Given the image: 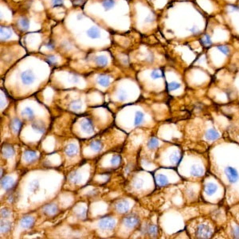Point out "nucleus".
<instances>
[{
  "label": "nucleus",
  "instance_id": "864d4df0",
  "mask_svg": "<svg viewBox=\"0 0 239 239\" xmlns=\"http://www.w3.org/2000/svg\"><path fill=\"white\" fill-rule=\"evenodd\" d=\"M153 60H154V56H153V54H150L147 56V61H148V62H153Z\"/></svg>",
  "mask_w": 239,
  "mask_h": 239
},
{
  "label": "nucleus",
  "instance_id": "393cba45",
  "mask_svg": "<svg viewBox=\"0 0 239 239\" xmlns=\"http://www.w3.org/2000/svg\"><path fill=\"white\" fill-rule=\"evenodd\" d=\"M0 229L2 234H7L11 230V223L8 221H1L0 224Z\"/></svg>",
  "mask_w": 239,
  "mask_h": 239
},
{
  "label": "nucleus",
  "instance_id": "f3484780",
  "mask_svg": "<svg viewBox=\"0 0 239 239\" xmlns=\"http://www.w3.org/2000/svg\"><path fill=\"white\" fill-rule=\"evenodd\" d=\"M220 137V134L217 132L216 130L213 129V128H211V129H208L206 131V134H205V138H206L207 140H216L217 139Z\"/></svg>",
  "mask_w": 239,
  "mask_h": 239
},
{
  "label": "nucleus",
  "instance_id": "3c124183",
  "mask_svg": "<svg viewBox=\"0 0 239 239\" xmlns=\"http://www.w3.org/2000/svg\"><path fill=\"white\" fill-rule=\"evenodd\" d=\"M190 31H191V32L192 34H199V28H198L196 26H193L191 29H190Z\"/></svg>",
  "mask_w": 239,
  "mask_h": 239
},
{
  "label": "nucleus",
  "instance_id": "c03bdc74",
  "mask_svg": "<svg viewBox=\"0 0 239 239\" xmlns=\"http://www.w3.org/2000/svg\"><path fill=\"white\" fill-rule=\"evenodd\" d=\"M143 185H144V181L141 179H137L134 182V187L136 189H140L143 187Z\"/></svg>",
  "mask_w": 239,
  "mask_h": 239
},
{
  "label": "nucleus",
  "instance_id": "423d86ee",
  "mask_svg": "<svg viewBox=\"0 0 239 239\" xmlns=\"http://www.w3.org/2000/svg\"><path fill=\"white\" fill-rule=\"evenodd\" d=\"M115 208H116V211H118L119 213H127L128 210H129V203L125 199L119 200L115 204Z\"/></svg>",
  "mask_w": 239,
  "mask_h": 239
},
{
  "label": "nucleus",
  "instance_id": "6e6552de",
  "mask_svg": "<svg viewBox=\"0 0 239 239\" xmlns=\"http://www.w3.org/2000/svg\"><path fill=\"white\" fill-rule=\"evenodd\" d=\"M81 130L86 133H92L94 131V125L91 120L89 119H85L83 120L80 124Z\"/></svg>",
  "mask_w": 239,
  "mask_h": 239
},
{
  "label": "nucleus",
  "instance_id": "1a4fd4ad",
  "mask_svg": "<svg viewBox=\"0 0 239 239\" xmlns=\"http://www.w3.org/2000/svg\"><path fill=\"white\" fill-rule=\"evenodd\" d=\"M57 211H58V208H57V205L54 203L47 204L42 209L43 213L47 216L54 215L57 213Z\"/></svg>",
  "mask_w": 239,
  "mask_h": 239
},
{
  "label": "nucleus",
  "instance_id": "7c9ffc66",
  "mask_svg": "<svg viewBox=\"0 0 239 239\" xmlns=\"http://www.w3.org/2000/svg\"><path fill=\"white\" fill-rule=\"evenodd\" d=\"M115 4H116L115 0H103V2H102V6L105 10H109L112 9Z\"/></svg>",
  "mask_w": 239,
  "mask_h": 239
},
{
  "label": "nucleus",
  "instance_id": "2f4dec72",
  "mask_svg": "<svg viewBox=\"0 0 239 239\" xmlns=\"http://www.w3.org/2000/svg\"><path fill=\"white\" fill-rule=\"evenodd\" d=\"M144 115L143 113L142 112L140 111H137L136 112L135 115V124L136 126H139L140 124H141L144 121Z\"/></svg>",
  "mask_w": 239,
  "mask_h": 239
},
{
  "label": "nucleus",
  "instance_id": "ddd939ff",
  "mask_svg": "<svg viewBox=\"0 0 239 239\" xmlns=\"http://www.w3.org/2000/svg\"><path fill=\"white\" fill-rule=\"evenodd\" d=\"M13 31L12 29L10 26H1L0 28V37H1V40L6 41L8 40L12 36Z\"/></svg>",
  "mask_w": 239,
  "mask_h": 239
},
{
  "label": "nucleus",
  "instance_id": "4d7b16f0",
  "mask_svg": "<svg viewBox=\"0 0 239 239\" xmlns=\"http://www.w3.org/2000/svg\"><path fill=\"white\" fill-rule=\"evenodd\" d=\"M82 18H83L82 14H78V15H77V19H78V20H80V19H82Z\"/></svg>",
  "mask_w": 239,
  "mask_h": 239
},
{
  "label": "nucleus",
  "instance_id": "6e6d98bb",
  "mask_svg": "<svg viewBox=\"0 0 239 239\" xmlns=\"http://www.w3.org/2000/svg\"><path fill=\"white\" fill-rule=\"evenodd\" d=\"M72 80H73L74 82H77V81H78V77L77 76H75V75H74V76L72 77Z\"/></svg>",
  "mask_w": 239,
  "mask_h": 239
},
{
  "label": "nucleus",
  "instance_id": "bb28decb",
  "mask_svg": "<svg viewBox=\"0 0 239 239\" xmlns=\"http://www.w3.org/2000/svg\"><path fill=\"white\" fill-rule=\"evenodd\" d=\"M218 190V186L214 183H208L205 187V191L208 195H212Z\"/></svg>",
  "mask_w": 239,
  "mask_h": 239
},
{
  "label": "nucleus",
  "instance_id": "58836bf2",
  "mask_svg": "<svg viewBox=\"0 0 239 239\" xmlns=\"http://www.w3.org/2000/svg\"><path fill=\"white\" fill-rule=\"evenodd\" d=\"M45 62L49 63L50 65H57V57H55L54 55H49L45 58Z\"/></svg>",
  "mask_w": 239,
  "mask_h": 239
},
{
  "label": "nucleus",
  "instance_id": "39448f33",
  "mask_svg": "<svg viewBox=\"0 0 239 239\" xmlns=\"http://www.w3.org/2000/svg\"><path fill=\"white\" fill-rule=\"evenodd\" d=\"M20 77H21L22 82L25 85H31L35 80V75L34 74V72L30 69L22 72Z\"/></svg>",
  "mask_w": 239,
  "mask_h": 239
},
{
  "label": "nucleus",
  "instance_id": "c9c22d12",
  "mask_svg": "<svg viewBox=\"0 0 239 239\" xmlns=\"http://www.w3.org/2000/svg\"><path fill=\"white\" fill-rule=\"evenodd\" d=\"M147 233L150 235L155 236L158 234V227L156 225H151L147 227Z\"/></svg>",
  "mask_w": 239,
  "mask_h": 239
},
{
  "label": "nucleus",
  "instance_id": "7ed1b4c3",
  "mask_svg": "<svg viewBox=\"0 0 239 239\" xmlns=\"http://www.w3.org/2000/svg\"><path fill=\"white\" fill-rule=\"evenodd\" d=\"M140 218L135 214H131L124 218V223L128 228L133 229L140 225Z\"/></svg>",
  "mask_w": 239,
  "mask_h": 239
},
{
  "label": "nucleus",
  "instance_id": "4468645a",
  "mask_svg": "<svg viewBox=\"0 0 239 239\" xmlns=\"http://www.w3.org/2000/svg\"><path fill=\"white\" fill-rule=\"evenodd\" d=\"M65 153L69 157H74L78 153V148L74 144H69L65 147Z\"/></svg>",
  "mask_w": 239,
  "mask_h": 239
},
{
  "label": "nucleus",
  "instance_id": "6ab92c4d",
  "mask_svg": "<svg viewBox=\"0 0 239 239\" xmlns=\"http://www.w3.org/2000/svg\"><path fill=\"white\" fill-rule=\"evenodd\" d=\"M191 174L192 176H194V177H200L204 174L203 168L199 165L192 166L191 169Z\"/></svg>",
  "mask_w": 239,
  "mask_h": 239
},
{
  "label": "nucleus",
  "instance_id": "4be33fe9",
  "mask_svg": "<svg viewBox=\"0 0 239 239\" xmlns=\"http://www.w3.org/2000/svg\"><path fill=\"white\" fill-rule=\"evenodd\" d=\"M156 182L158 186L163 187V186H166L168 184V180L167 176H165L164 175H162V174H159V175H157L156 176Z\"/></svg>",
  "mask_w": 239,
  "mask_h": 239
},
{
  "label": "nucleus",
  "instance_id": "0eeeda50",
  "mask_svg": "<svg viewBox=\"0 0 239 239\" xmlns=\"http://www.w3.org/2000/svg\"><path fill=\"white\" fill-rule=\"evenodd\" d=\"M14 186V181L10 176H5L1 179V187L5 191L11 190Z\"/></svg>",
  "mask_w": 239,
  "mask_h": 239
},
{
  "label": "nucleus",
  "instance_id": "5fc2aeb1",
  "mask_svg": "<svg viewBox=\"0 0 239 239\" xmlns=\"http://www.w3.org/2000/svg\"><path fill=\"white\" fill-rule=\"evenodd\" d=\"M235 10H239V7L237 6H232L230 11H235Z\"/></svg>",
  "mask_w": 239,
  "mask_h": 239
},
{
  "label": "nucleus",
  "instance_id": "a211bd4d",
  "mask_svg": "<svg viewBox=\"0 0 239 239\" xmlns=\"http://www.w3.org/2000/svg\"><path fill=\"white\" fill-rule=\"evenodd\" d=\"M97 83L102 87H108L110 85V78L109 77L101 74L97 77Z\"/></svg>",
  "mask_w": 239,
  "mask_h": 239
},
{
  "label": "nucleus",
  "instance_id": "9d476101",
  "mask_svg": "<svg viewBox=\"0 0 239 239\" xmlns=\"http://www.w3.org/2000/svg\"><path fill=\"white\" fill-rule=\"evenodd\" d=\"M19 223H20L21 227L24 228V229H30L34 224V218L31 216H25V217L21 218Z\"/></svg>",
  "mask_w": 239,
  "mask_h": 239
},
{
  "label": "nucleus",
  "instance_id": "f257e3e1",
  "mask_svg": "<svg viewBox=\"0 0 239 239\" xmlns=\"http://www.w3.org/2000/svg\"><path fill=\"white\" fill-rule=\"evenodd\" d=\"M213 234L212 229L207 224L202 223L198 226L195 231V235L199 238H209Z\"/></svg>",
  "mask_w": 239,
  "mask_h": 239
},
{
  "label": "nucleus",
  "instance_id": "a18cd8bd",
  "mask_svg": "<svg viewBox=\"0 0 239 239\" xmlns=\"http://www.w3.org/2000/svg\"><path fill=\"white\" fill-rule=\"evenodd\" d=\"M64 3V0H52V7H61Z\"/></svg>",
  "mask_w": 239,
  "mask_h": 239
},
{
  "label": "nucleus",
  "instance_id": "f704fd0d",
  "mask_svg": "<svg viewBox=\"0 0 239 239\" xmlns=\"http://www.w3.org/2000/svg\"><path fill=\"white\" fill-rule=\"evenodd\" d=\"M217 48H218V50H219L220 52H222L223 54H224L225 55H226V56H228V55L230 54V49L229 48V46H227V45H218V46H217Z\"/></svg>",
  "mask_w": 239,
  "mask_h": 239
},
{
  "label": "nucleus",
  "instance_id": "dca6fc26",
  "mask_svg": "<svg viewBox=\"0 0 239 239\" xmlns=\"http://www.w3.org/2000/svg\"><path fill=\"white\" fill-rule=\"evenodd\" d=\"M31 126H32V128H33L34 130L36 131L37 133H44L45 132V124L40 121H34L32 124H31Z\"/></svg>",
  "mask_w": 239,
  "mask_h": 239
},
{
  "label": "nucleus",
  "instance_id": "79ce46f5",
  "mask_svg": "<svg viewBox=\"0 0 239 239\" xmlns=\"http://www.w3.org/2000/svg\"><path fill=\"white\" fill-rule=\"evenodd\" d=\"M118 98L120 101H125V100L127 99V93H126V92L124 90L121 89L119 91Z\"/></svg>",
  "mask_w": 239,
  "mask_h": 239
},
{
  "label": "nucleus",
  "instance_id": "37998d69",
  "mask_svg": "<svg viewBox=\"0 0 239 239\" xmlns=\"http://www.w3.org/2000/svg\"><path fill=\"white\" fill-rule=\"evenodd\" d=\"M121 158L120 156H113L112 157L111 159V163L112 165H117L119 163H121Z\"/></svg>",
  "mask_w": 239,
  "mask_h": 239
},
{
  "label": "nucleus",
  "instance_id": "cd10ccee",
  "mask_svg": "<svg viewBox=\"0 0 239 239\" xmlns=\"http://www.w3.org/2000/svg\"><path fill=\"white\" fill-rule=\"evenodd\" d=\"M21 115H22V116H23V117H26V118L29 119V120H31V119H33L34 117V111L32 110V109L29 108V107H27V108H25V109H24L21 112Z\"/></svg>",
  "mask_w": 239,
  "mask_h": 239
},
{
  "label": "nucleus",
  "instance_id": "49530a36",
  "mask_svg": "<svg viewBox=\"0 0 239 239\" xmlns=\"http://www.w3.org/2000/svg\"><path fill=\"white\" fill-rule=\"evenodd\" d=\"M233 238H239V226H235L232 230Z\"/></svg>",
  "mask_w": 239,
  "mask_h": 239
},
{
  "label": "nucleus",
  "instance_id": "473e14b6",
  "mask_svg": "<svg viewBox=\"0 0 239 239\" xmlns=\"http://www.w3.org/2000/svg\"><path fill=\"white\" fill-rule=\"evenodd\" d=\"M159 146V141L156 138H151L147 142V147L149 149H155Z\"/></svg>",
  "mask_w": 239,
  "mask_h": 239
},
{
  "label": "nucleus",
  "instance_id": "09e8293b",
  "mask_svg": "<svg viewBox=\"0 0 239 239\" xmlns=\"http://www.w3.org/2000/svg\"><path fill=\"white\" fill-rule=\"evenodd\" d=\"M72 3L74 5V6H81L85 3V0H74Z\"/></svg>",
  "mask_w": 239,
  "mask_h": 239
},
{
  "label": "nucleus",
  "instance_id": "5701e85b",
  "mask_svg": "<svg viewBox=\"0 0 239 239\" xmlns=\"http://www.w3.org/2000/svg\"><path fill=\"white\" fill-rule=\"evenodd\" d=\"M90 147L92 148L94 152H101L103 147H104V145L102 144V142L101 140H94V141H92L91 144H90Z\"/></svg>",
  "mask_w": 239,
  "mask_h": 239
},
{
  "label": "nucleus",
  "instance_id": "603ef678",
  "mask_svg": "<svg viewBox=\"0 0 239 239\" xmlns=\"http://www.w3.org/2000/svg\"><path fill=\"white\" fill-rule=\"evenodd\" d=\"M154 20H155L154 17L152 16V14H149V15L146 18V19H145V22H152Z\"/></svg>",
  "mask_w": 239,
  "mask_h": 239
},
{
  "label": "nucleus",
  "instance_id": "c756f323",
  "mask_svg": "<svg viewBox=\"0 0 239 239\" xmlns=\"http://www.w3.org/2000/svg\"><path fill=\"white\" fill-rule=\"evenodd\" d=\"M69 108L72 109V110H74V111H77V110H80L81 108H82V102L80 101V100H74L73 101L69 104Z\"/></svg>",
  "mask_w": 239,
  "mask_h": 239
},
{
  "label": "nucleus",
  "instance_id": "f8f14e48",
  "mask_svg": "<svg viewBox=\"0 0 239 239\" xmlns=\"http://www.w3.org/2000/svg\"><path fill=\"white\" fill-rule=\"evenodd\" d=\"M2 155L5 158H11L14 156V149L11 145L9 144H4L2 147Z\"/></svg>",
  "mask_w": 239,
  "mask_h": 239
},
{
  "label": "nucleus",
  "instance_id": "a19ab883",
  "mask_svg": "<svg viewBox=\"0 0 239 239\" xmlns=\"http://www.w3.org/2000/svg\"><path fill=\"white\" fill-rule=\"evenodd\" d=\"M170 160L171 162L174 164H176V163H179L180 161V156L179 155L178 153H173L170 156Z\"/></svg>",
  "mask_w": 239,
  "mask_h": 239
},
{
  "label": "nucleus",
  "instance_id": "8fccbe9b",
  "mask_svg": "<svg viewBox=\"0 0 239 239\" xmlns=\"http://www.w3.org/2000/svg\"><path fill=\"white\" fill-rule=\"evenodd\" d=\"M46 48H47L48 50H54V49L55 48L54 43L52 41H50V42H49L46 44Z\"/></svg>",
  "mask_w": 239,
  "mask_h": 239
},
{
  "label": "nucleus",
  "instance_id": "f03ea898",
  "mask_svg": "<svg viewBox=\"0 0 239 239\" xmlns=\"http://www.w3.org/2000/svg\"><path fill=\"white\" fill-rule=\"evenodd\" d=\"M98 226L102 230H113L116 226V220L112 217H105L100 220Z\"/></svg>",
  "mask_w": 239,
  "mask_h": 239
},
{
  "label": "nucleus",
  "instance_id": "4c0bfd02",
  "mask_svg": "<svg viewBox=\"0 0 239 239\" xmlns=\"http://www.w3.org/2000/svg\"><path fill=\"white\" fill-rule=\"evenodd\" d=\"M181 86L179 83L175 82V81H172V82L169 83L168 85V89L169 91H174L175 89H178Z\"/></svg>",
  "mask_w": 239,
  "mask_h": 239
},
{
  "label": "nucleus",
  "instance_id": "ea45409f",
  "mask_svg": "<svg viewBox=\"0 0 239 239\" xmlns=\"http://www.w3.org/2000/svg\"><path fill=\"white\" fill-rule=\"evenodd\" d=\"M0 214H1V217L2 218H9L10 215L11 214V211L8 208H2Z\"/></svg>",
  "mask_w": 239,
  "mask_h": 239
},
{
  "label": "nucleus",
  "instance_id": "b1692460",
  "mask_svg": "<svg viewBox=\"0 0 239 239\" xmlns=\"http://www.w3.org/2000/svg\"><path fill=\"white\" fill-rule=\"evenodd\" d=\"M95 62H96V64L98 66L104 67L106 66L107 65H108L109 61H108V58L105 56H104V55H100V56H97L95 58Z\"/></svg>",
  "mask_w": 239,
  "mask_h": 239
},
{
  "label": "nucleus",
  "instance_id": "412c9836",
  "mask_svg": "<svg viewBox=\"0 0 239 239\" xmlns=\"http://www.w3.org/2000/svg\"><path fill=\"white\" fill-rule=\"evenodd\" d=\"M18 25H19V28L21 31H27L30 27V21L28 20V19L26 18H21L19 19V22H18Z\"/></svg>",
  "mask_w": 239,
  "mask_h": 239
},
{
  "label": "nucleus",
  "instance_id": "de8ad7c7",
  "mask_svg": "<svg viewBox=\"0 0 239 239\" xmlns=\"http://www.w3.org/2000/svg\"><path fill=\"white\" fill-rule=\"evenodd\" d=\"M85 215H86V210L85 208L81 209V211H79L78 214H77V216L80 218H84L85 217Z\"/></svg>",
  "mask_w": 239,
  "mask_h": 239
},
{
  "label": "nucleus",
  "instance_id": "9b49d317",
  "mask_svg": "<svg viewBox=\"0 0 239 239\" xmlns=\"http://www.w3.org/2000/svg\"><path fill=\"white\" fill-rule=\"evenodd\" d=\"M23 159H25L26 163H31L38 159V154L34 151L32 150H27L23 153Z\"/></svg>",
  "mask_w": 239,
  "mask_h": 239
},
{
  "label": "nucleus",
  "instance_id": "a878e982",
  "mask_svg": "<svg viewBox=\"0 0 239 239\" xmlns=\"http://www.w3.org/2000/svg\"><path fill=\"white\" fill-rule=\"evenodd\" d=\"M200 43L203 45L204 47L208 48L211 46L212 45V40H211V37L207 34H205L200 39Z\"/></svg>",
  "mask_w": 239,
  "mask_h": 239
},
{
  "label": "nucleus",
  "instance_id": "aec40b11",
  "mask_svg": "<svg viewBox=\"0 0 239 239\" xmlns=\"http://www.w3.org/2000/svg\"><path fill=\"white\" fill-rule=\"evenodd\" d=\"M87 35L89 38L95 39V38H98L101 36V32L97 26H92L87 31Z\"/></svg>",
  "mask_w": 239,
  "mask_h": 239
},
{
  "label": "nucleus",
  "instance_id": "2eb2a0df",
  "mask_svg": "<svg viewBox=\"0 0 239 239\" xmlns=\"http://www.w3.org/2000/svg\"><path fill=\"white\" fill-rule=\"evenodd\" d=\"M22 126V122L19 119L14 118L10 122V128L14 133H19Z\"/></svg>",
  "mask_w": 239,
  "mask_h": 239
},
{
  "label": "nucleus",
  "instance_id": "20e7f679",
  "mask_svg": "<svg viewBox=\"0 0 239 239\" xmlns=\"http://www.w3.org/2000/svg\"><path fill=\"white\" fill-rule=\"evenodd\" d=\"M224 172H225L226 175V177H227L230 183H235V182H238L239 175L238 171L235 168H232V167H227V168H225Z\"/></svg>",
  "mask_w": 239,
  "mask_h": 239
},
{
  "label": "nucleus",
  "instance_id": "e433bc0d",
  "mask_svg": "<svg viewBox=\"0 0 239 239\" xmlns=\"http://www.w3.org/2000/svg\"><path fill=\"white\" fill-rule=\"evenodd\" d=\"M163 76V73L160 69H154L153 71L151 73V77L152 79H159L161 78Z\"/></svg>",
  "mask_w": 239,
  "mask_h": 239
},
{
  "label": "nucleus",
  "instance_id": "c85d7f7f",
  "mask_svg": "<svg viewBox=\"0 0 239 239\" xmlns=\"http://www.w3.org/2000/svg\"><path fill=\"white\" fill-rule=\"evenodd\" d=\"M80 179H81V175H80L78 172H77V171H75V172H72L71 174L69 175V180L72 182V183H75V184H77V183H78V182H80Z\"/></svg>",
  "mask_w": 239,
  "mask_h": 239
},
{
  "label": "nucleus",
  "instance_id": "72a5a7b5",
  "mask_svg": "<svg viewBox=\"0 0 239 239\" xmlns=\"http://www.w3.org/2000/svg\"><path fill=\"white\" fill-rule=\"evenodd\" d=\"M39 182H38V180H33L32 182L30 183V185H29V189H30V191L32 192H35L37 191L38 190V188H39Z\"/></svg>",
  "mask_w": 239,
  "mask_h": 239
}]
</instances>
